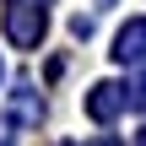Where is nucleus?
I'll return each mask as SVG.
<instances>
[{"label":"nucleus","mask_w":146,"mask_h":146,"mask_svg":"<svg viewBox=\"0 0 146 146\" xmlns=\"http://www.w3.org/2000/svg\"><path fill=\"white\" fill-rule=\"evenodd\" d=\"M130 103H135V108H146V70H141V81L130 87Z\"/></svg>","instance_id":"4"},{"label":"nucleus","mask_w":146,"mask_h":146,"mask_svg":"<svg viewBox=\"0 0 146 146\" xmlns=\"http://www.w3.org/2000/svg\"><path fill=\"white\" fill-rule=\"evenodd\" d=\"M0 146H5V125H0Z\"/></svg>","instance_id":"6"},{"label":"nucleus","mask_w":146,"mask_h":146,"mask_svg":"<svg viewBox=\"0 0 146 146\" xmlns=\"http://www.w3.org/2000/svg\"><path fill=\"white\" fill-rule=\"evenodd\" d=\"M135 146H146V130H141V141H135Z\"/></svg>","instance_id":"7"},{"label":"nucleus","mask_w":146,"mask_h":146,"mask_svg":"<svg viewBox=\"0 0 146 146\" xmlns=\"http://www.w3.org/2000/svg\"><path fill=\"white\" fill-rule=\"evenodd\" d=\"M119 108H125V92H119L114 81H98V87H92V98H87V114H92L98 125H108Z\"/></svg>","instance_id":"3"},{"label":"nucleus","mask_w":146,"mask_h":146,"mask_svg":"<svg viewBox=\"0 0 146 146\" xmlns=\"http://www.w3.org/2000/svg\"><path fill=\"white\" fill-rule=\"evenodd\" d=\"M5 38L16 43V49H38V38H43V27H49V11H43V0H5Z\"/></svg>","instance_id":"1"},{"label":"nucleus","mask_w":146,"mask_h":146,"mask_svg":"<svg viewBox=\"0 0 146 146\" xmlns=\"http://www.w3.org/2000/svg\"><path fill=\"white\" fill-rule=\"evenodd\" d=\"M114 60H119V65L146 60V22H125V27H119V38H114Z\"/></svg>","instance_id":"2"},{"label":"nucleus","mask_w":146,"mask_h":146,"mask_svg":"<svg viewBox=\"0 0 146 146\" xmlns=\"http://www.w3.org/2000/svg\"><path fill=\"white\" fill-rule=\"evenodd\" d=\"M98 5H114V0H98Z\"/></svg>","instance_id":"8"},{"label":"nucleus","mask_w":146,"mask_h":146,"mask_svg":"<svg viewBox=\"0 0 146 146\" xmlns=\"http://www.w3.org/2000/svg\"><path fill=\"white\" fill-rule=\"evenodd\" d=\"M92 146H119V141H108V135H103V141H92Z\"/></svg>","instance_id":"5"}]
</instances>
